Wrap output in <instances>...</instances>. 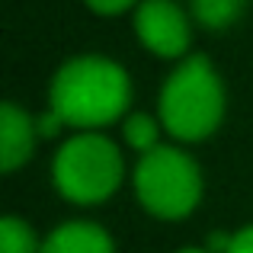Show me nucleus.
<instances>
[{
  "mask_svg": "<svg viewBox=\"0 0 253 253\" xmlns=\"http://www.w3.org/2000/svg\"><path fill=\"white\" fill-rule=\"evenodd\" d=\"M131 106V77L109 55H74L51 74L48 109L74 131H103L122 122Z\"/></svg>",
  "mask_w": 253,
  "mask_h": 253,
  "instance_id": "f257e3e1",
  "label": "nucleus"
},
{
  "mask_svg": "<svg viewBox=\"0 0 253 253\" xmlns=\"http://www.w3.org/2000/svg\"><path fill=\"white\" fill-rule=\"evenodd\" d=\"M228 112V90L209 55H186L164 77L157 96V119L179 144H199L211 138Z\"/></svg>",
  "mask_w": 253,
  "mask_h": 253,
  "instance_id": "f03ea898",
  "label": "nucleus"
},
{
  "mask_svg": "<svg viewBox=\"0 0 253 253\" xmlns=\"http://www.w3.org/2000/svg\"><path fill=\"white\" fill-rule=\"evenodd\" d=\"M125 179L122 148L103 131H74L51 161V183L71 205H99Z\"/></svg>",
  "mask_w": 253,
  "mask_h": 253,
  "instance_id": "7ed1b4c3",
  "label": "nucleus"
},
{
  "mask_svg": "<svg viewBox=\"0 0 253 253\" xmlns=\"http://www.w3.org/2000/svg\"><path fill=\"white\" fill-rule=\"evenodd\" d=\"M135 199L151 218L161 221H183L202 202V167L179 144H161L138 157L131 173Z\"/></svg>",
  "mask_w": 253,
  "mask_h": 253,
  "instance_id": "20e7f679",
  "label": "nucleus"
},
{
  "mask_svg": "<svg viewBox=\"0 0 253 253\" xmlns=\"http://www.w3.org/2000/svg\"><path fill=\"white\" fill-rule=\"evenodd\" d=\"M131 29L141 48L161 61L176 64L192 55L196 19L179 0H141L131 13Z\"/></svg>",
  "mask_w": 253,
  "mask_h": 253,
  "instance_id": "39448f33",
  "label": "nucleus"
},
{
  "mask_svg": "<svg viewBox=\"0 0 253 253\" xmlns=\"http://www.w3.org/2000/svg\"><path fill=\"white\" fill-rule=\"evenodd\" d=\"M39 141L42 138H39L36 116L26 112L19 103L6 99L0 106V167L3 173H16L23 164H29Z\"/></svg>",
  "mask_w": 253,
  "mask_h": 253,
  "instance_id": "423d86ee",
  "label": "nucleus"
},
{
  "mask_svg": "<svg viewBox=\"0 0 253 253\" xmlns=\"http://www.w3.org/2000/svg\"><path fill=\"white\" fill-rule=\"evenodd\" d=\"M39 253H116V241L96 221H64L42 241Z\"/></svg>",
  "mask_w": 253,
  "mask_h": 253,
  "instance_id": "0eeeda50",
  "label": "nucleus"
},
{
  "mask_svg": "<svg viewBox=\"0 0 253 253\" xmlns=\"http://www.w3.org/2000/svg\"><path fill=\"white\" fill-rule=\"evenodd\" d=\"M250 0H186L192 19L205 32H228L244 19Z\"/></svg>",
  "mask_w": 253,
  "mask_h": 253,
  "instance_id": "6e6552de",
  "label": "nucleus"
},
{
  "mask_svg": "<svg viewBox=\"0 0 253 253\" xmlns=\"http://www.w3.org/2000/svg\"><path fill=\"white\" fill-rule=\"evenodd\" d=\"M119 125H122L125 144H128L138 157L148 154V151H154V148H161L164 125H161V119H157V116H151V112H128Z\"/></svg>",
  "mask_w": 253,
  "mask_h": 253,
  "instance_id": "1a4fd4ad",
  "label": "nucleus"
},
{
  "mask_svg": "<svg viewBox=\"0 0 253 253\" xmlns=\"http://www.w3.org/2000/svg\"><path fill=\"white\" fill-rule=\"evenodd\" d=\"M42 241L36 237L32 224L19 215L0 218V253H39Z\"/></svg>",
  "mask_w": 253,
  "mask_h": 253,
  "instance_id": "9d476101",
  "label": "nucleus"
},
{
  "mask_svg": "<svg viewBox=\"0 0 253 253\" xmlns=\"http://www.w3.org/2000/svg\"><path fill=\"white\" fill-rule=\"evenodd\" d=\"M141 0H84V6L93 13V16H103V19H112V16H125V13H135V6Z\"/></svg>",
  "mask_w": 253,
  "mask_h": 253,
  "instance_id": "9b49d317",
  "label": "nucleus"
},
{
  "mask_svg": "<svg viewBox=\"0 0 253 253\" xmlns=\"http://www.w3.org/2000/svg\"><path fill=\"white\" fill-rule=\"evenodd\" d=\"M228 253H253V221L244 224V228H237L234 234H231Z\"/></svg>",
  "mask_w": 253,
  "mask_h": 253,
  "instance_id": "f8f14e48",
  "label": "nucleus"
},
{
  "mask_svg": "<svg viewBox=\"0 0 253 253\" xmlns=\"http://www.w3.org/2000/svg\"><path fill=\"white\" fill-rule=\"evenodd\" d=\"M176 253H211L209 247H183V250H176Z\"/></svg>",
  "mask_w": 253,
  "mask_h": 253,
  "instance_id": "ddd939ff",
  "label": "nucleus"
}]
</instances>
